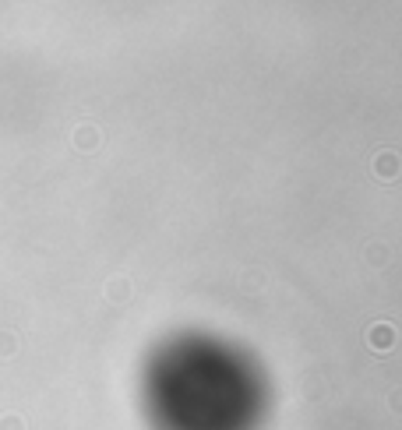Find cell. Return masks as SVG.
Instances as JSON below:
<instances>
[{
  "label": "cell",
  "instance_id": "obj_1",
  "mask_svg": "<svg viewBox=\"0 0 402 430\" xmlns=\"http://www.w3.org/2000/svg\"><path fill=\"white\" fill-rule=\"evenodd\" d=\"M371 342H374V346H388V342H392L388 325H378V328H374V335H371Z\"/></svg>",
  "mask_w": 402,
  "mask_h": 430
}]
</instances>
